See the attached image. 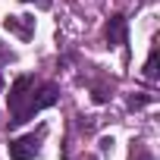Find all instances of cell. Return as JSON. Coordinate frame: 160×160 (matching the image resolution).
<instances>
[{
  "label": "cell",
  "mask_w": 160,
  "mask_h": 160,
  "mask_svg": "<svg viewBox=\"0 0 160 160\" xmlns=\"http://www.w3.org/2000/svg\"><path fill=\"white\" fill-rule=\"evenodd\" d=\"M3 28L13 32L16 38L28 41V38L35 35V19H32V16H7V19H3Z\"/></svg>",
  "instance_id": "4"
},
{
  "label": "cell",
  "mask_w": 160,
  "mask_h": 160,
  "mask_svg": "<svg viewBox=\"0 0 160 160\" xmlns=\"http://www.w3.org/2000/svg\"><path fill=\"white\" fill-rule=\"evenodd\" d=\"M110 151H113V138L104 135V138H101V154H110Z\"/></svg>",
  "instance_id": "8"
},
{
  "label": "cell",
  "mask_w": 160,
  "mask_h": 160,
  "mask_svg": "<svg viewBox=\"0 0 160 160\" xmlns=\"http://www.w3.org/2000/svg\"><path fill=\"white\" fill-rule=\"evenodd\" d=\"M41 138H44V129L22 135V138H13L10 141V160H35L41 151Z\"/></svg>",
  "instance_id": "2"
},
{
  "label": "cell",
  "mask_w": 160,
  "mask_h": 160,
  "mask_svg": "<svg viewBox=\"0 0 160 160\" xmlns=\"http://www.w3.org/2000/svg\"><path fill=\"white\" fill-rule=\"evenodd\" d=\"M22 3H38V7H44V10H47V7H50V0H22Z\"/></svg>",
  "instance_id": "9"
},
{
  "label": "cell",
  "mask_w": 160,
  "mask_h": 160,
  "mask_svg": "<svg viewBox=\"0 0 160 160\" xmlns=\"http://www.w3.org/2000/svg\"><path fill=\"white\" fill-rule=\"evenodd\" d=\"M0 85H3V78H0Z\"/></svg>",
  "instance_id": "10"
},
{
  "label": "cell",
  "mask_w": 160,
  "mask_h": 160,
  "mask_svg": "<svg viewBox=\"0 0 160 160\" xmlns=\"http://www.w3.org/2000/svg\"><path fill=\"white\" fill-rule=\"evenodd\" d=\"M129 160H154V154H151L148 148H141V144H135V148H132V154H129Z\"/></svg>",
  "instance_id": "6"
},
{
  "label": "cell",
  "mask_w": 160,
  "mask_h": 160,
  "mask_svg": "<svg viewBox=\"0 0 160 160\" xmlns=\"http://www.w3.org/2000/svg\"><path fill=\"white\" fill-rule=\"evenodd\" d=\"M144 78H157V44L151 47V53H148V63H144Z\"/></svg>",
  "instance_id": "5"
},
{
  "label": "cell",
  "mask_w": 160,
  "mask_h": 160,
  "mask_svg": "<svg viewBox=\"0 0 160 160\" xmlns=\"http://www.w3.org/2000/svg\"><path fill=\"white\" fill-rule=\"evenodd\" d=\"M104 35H107V44H110V47H116V44H129V19L119 16V13L110 16Z\"/></svg>",
  "instance_id": "3"
},
{
  "label": "cell",
  "mask_w": 160,
  "mask_h": 160,
  "mask_svg": "<svg viewBox=\"0 0 160 160\" xmlns=\"http://www.w3.org/2000/svg\"><path fill=\"white\" fill-rule=\"evenodd\" d=\"M148 101H151L148 94H135V98H129V107H132V110H141V107H144Z\"/></svg>",
  "instance_id": "7"
},
{
  "label": "cell",
  "mask_w": 160,
  "mask_h": 160,
  "mask_svg": "<svg viewBox=\"0 0 160 160\" xmlns=\"http://www.w3.org/2000/svg\"><path fill=\"white\" fill-rule=\"evenodd\" d=\"M60 101V88L53 82H35V75H19L10 85L7 107H10V126L28 122L35 113L53 107Z\"/></svg>",
  "instance_id": "1"
}]
</instances>
